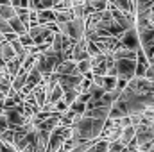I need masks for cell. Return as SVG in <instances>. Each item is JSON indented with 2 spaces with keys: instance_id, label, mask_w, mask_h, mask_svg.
Listing matches in <instances>:
<instances>
[{
  "instance_id": "cell-1",
  "label": "cell",
  "mask_w": 154,
  "mask_h": 152,
  "mask_svg": "<svg viewBox=\"0 0 154 152\" xmlns=\"http://www.w3.org/2000/svg\"><path fill=\"white\" fill-rule=\"evenodd\" d=\"M70 129H72V140H75L77 143H81V141H97L102 134L104 120L91 118V116H82Z\"/></svg>"
},
{
  "instance_id": "cell-2",
  "label": "cell",
  "mask_w": 154,
  "mask_h": 152,
  "mask_svg": "<svg viewBox=\"0 0 154 152\" xmlns=\"http://www.w3.org/2000/svg\"><path fill=\"white\" fill-rule=\"evenodd\" d=\"M56 25H57L61 34H65L72 41H79L81 38H84V32H86V20L84 18H72L70 22L56 23Z\"/></svg>"
},
{
  "instance_id": "cell-3",
  "label": "cell",
  "mask_w": 154,
  "mask_h": 152,
  "mask_svg": "<svg viewBox=\"0 0 154 152\" xmlns=\"http://www.w3.org/2000/svg\"><path fill=\"white\" fill-rule=\"evenodd\" d=\"M4 114H5V118H7L9 129H13V131L20 129L22 125H25V123L29 122V120L25 118V114H23V102L18 104V106H14V108H5V109H4Z\"/></svg>"
},
{
  "instance_id": "cell-4",
  "label": "cell",
  "mask_w": 154,
  "mask_h": 152,
  "mask_svg": "<svg viewBox=\"0 0 154 152\" xmlns=\"http://www.w3.org/2000/svg\"><path fill=\"white\" fill-rule=\"evenodd\" d=\"M118 41H120V45H122L124 48L133 50V52H136V50H140V48H142L140 34H138V29H136V27L124 31V32H122V36L118 38Z\"/></svg>"
},
{
  "instance_id": "cell-5",
  "label": "cell",
  "mask_w": 154,
  "mask_h": 152,
  "mask_svg": "<svg viewBox=\"0 0 154 152\" xmlns=\"http://www.w3.org/2000/svg\"><path fill=\"white\" fill-rule=\"evenodd\" d=\"M116 66V77L131 81L134 77V70H136V59H115Z\"/></svg>"
},
{
  "instance_id": "cell-6",
  "label": "cell",
  "mask_w": 154,
  "mask_h": 152,
  "mask_svg": "<svg viewBox=\"0 0 154 152\" xmlns=\"http://www.w3.org/2000/svg\"><path fill=\"white\" fill-rule=\"evenodd\" d=\"M88 39L81 38L79 41H75L74 48H72V59L74 61H82V59H88Z\"/></svg>"
},
{
  "instance_id": "cell-7",
  "label": "cell",
  "mask_w": 154,
  "mask_h": 152,
  "mask_svg": "<svg viewBox=\"0 0 154 152\" xmlns=\"http://www.w3.org/2000/svg\"><path fill=\"white\" fill-rule=\"evenodd\" d=\"M54 74H57V75H81L79 70H77V63L74 61V59L61 61V63L56 66Z\"/></svg>"
},
{
  "instance_id": "cell-8",
  "label": "cell",
  "mask_w": 154,
  "mask_h": 152,
  "mask_svg": "<svg viewBox=\"0 0 154 152\" xmlns=\"http://www.w3.org/2000/svg\"><path fill=\"white\" fill-rule=\"evenodd\" d=\"M115 9L122 11V13H127V14H136V5L133 0H111L109 2Z\"/></svg>"
},
{
  "instance_id": "cell-9",
  "label": "cell",
  "mask_w": 154,
  "mask_h": 152,
  "mask_svg": "<svg viewBox=\"0 0 154 152\" xmlns=\"http://www.w3.org/2000/svg\"><path fill=\"white\" fill-rule=\"evenodd\" d=\"M14 57H16V54H14L13 45L4 39V41L0 43V61H2V63H9V61L14 59Z\"/></svg>"
},
{
  "instance_id": "cell-10",
  "label": "cell",
  "mask_w": 154,
  "mask_h": 152,
  "mask_svg": "<svg viewBox=\"0 0 154 152\" xmlns=\"http://www.w3.org/2000/svg\"><path fill=\"white\" fill-rule=\"evenodd\" d=\"M47 88H45V84L41 82L39 86H36L34 90H32V97H34V102H36V106H38L39 109L47 104Z\"/></svg>"
},
{
  "instance_id": "cell-11",
  "label": "cell",
  "mask_w": 154,
  "mask_h": 152,
  "mask_svg": "<svg viewBox=\"0 0 154 152\" xmlns=\"http://www.w3.org/2000/svg\"><path fill=\"white\" fill-rule=\"evenodd\" d=\"M27 74H29V72H25L23 68H20V72L11 79V88H13L14 91H20V90L25 86V82H27Z\"/></svg>"
},
{
  "instance_id": "cell-12",
  "label": "cell",
  "mask_w": 154,
  "mask_h": 152,
  "mask_svg": "<svg viewBox=\"0 0 154 152\" xmlns=\"http://www.w3.org/2000/svg\"><path fill=\"white\" fill-rule=\"evenodd\" d=\"M38 23L39 25L56 23V13H54V9H43V11H38Z\"/></svg>"
},
{
  "instance_id": "cell-13",
  "label": "cell",
  "mask_w": 154,
  "mask_h": 152,
  "mask_svg": "<svg viewBox=\"0 0 154 152\" xmlns=\"http://www.w3.org/2000/svg\"><path fill=\"white\" fill-rule=\"evenodd\" d=\"M7 23H9L11 31H13L16 36H22V34H27V32H29V29L20 22V18H18V16H13L11 20H7Z\"/></svg>"
},
{
  "instance_id": "cell-14",
  "label": "cell",
  "mask_w": 154,
  "mask_h": 152,
  "mask_svg": "<svg viewBox=\"0 0 154 152\" xmlns=\"http://www.w3.org/2000/svg\"><path fill=\"white\" fill-rule=\"evenodd\" d=\"M134 134H136V127H134V125H129V127H124V129H122L118 140H120L124 145H129V143L134 140Z\"/></svg>"
},
{
  "instance_id": "cell-15",
  "label": "cell",
  "mask_w": 154,
  "mask_h": 152,
  "mask_svg": "<svg viewBox=\"0 0 154 152\" xmlns=\"http://www.w3.org/2000/svg\"><path fill=\"white\" fill-rule=\"evenodd\" d=\"M63 99V88L59 86V84H56L50 91H48V95H47V104H56V102H59Z\"/></svg>"
},
{
  "instance_id": "cell-16",
  "label": "cell",
  "mask_w": 154,
  "mask_h": 152,
  "mask_svg": "<svg viewBox=\"0 0 154 152\" xmlns=\"http://www.w3.org/2000/svg\"><path fill=\"white\" fill-rule=\"evenodd\" d=\"M20 68H22V61H20L18 57H14V59H11L9 63H5V70H7V77H9V79H13V77L16 75V74L20 72Z\"/></svg>"
},
{
  "instance_id": "cell-17",
  "label": "cell",
  "mask_w": 154,
  "mask_h": 152,
  "mask_svg": "<svg viewBox=\"0 0 154 152\" xmlns=\"http://www.w3.org/2000/svg\"><path fill=\"white\" fill-rule=\"evenodd\" d=\"M88 5L95 11V13H100V11H106L108 5H109V0H86Z\"/></svg>"
},
{
  "instance_id": "cell-18",
  "label": "cell",
  "mask_w": 154,
  "mask_h": 152,
  "mask_svg": "<svg viewBox=\"0 0 154 152\" xmlns=\"http://www.w3.org/2000/svg\"><path fill=\"white\" fill-rule=\"evenodd\" d=\"M79 93H81L79 90H66V91H63V100L68 104V108H70V106H72V104L77 100Z\"/></svg>"
},
{
  "instance_id": "cell-19",
  "label": "cell",
  "mask_w": 154,
  "mask_h": 152,
  "mask_svg": "<svg viewBox=\"0 0 154 152\" xmlns=\"http://www.w3.org/2000/svg\"><path fill=\"white\" fill-rule=\"evenodd\" d=\"M13 16H16V11L13 5H0V18H4L5 22L11 20Z\"/></svg>"
},
{
  "instance_id": "cell-20",
  "label": "cell",
  "mask_w": 154,
  "mask_h": 152,
  "mask_svg": "<svg viewBox=\"0 0 154 152\" xmlns=\"http://www.w3.org/2000/svg\"><path fill=\"white\" fill-rule=\"evenodd\" d=\"M0 141L5 143V145H13L14 143V131L13 129H7L5 132L0 134Z\"/></svg>"
},
{
  "instance_id": "cell-21",
  "label": "cell",
  "mask_w": 154,
  "mask_h": 152,
  "mask_svg": "<svg viewBox=\"0 0 154 152\" xmlns=\"http://www.w3.org/2000/svg\"><path fill=\"white\" fill-rule=\"evenodd\" d=\"M102 52H100V48H99V45L95 43V41H90L88 39V56L90 57H97V56H100Z\"/></svg>"
},
{
  "instance_id": "cell-22",
  "label": "cell",
  "mask_w": 154,
  "mask_h": 152,
  "mask_svg": "<svg viewBox=\"0 0 154 152\" xmlns=\"http://www.w3.org/2000/svg\"><path fill=\"white\" fill-rule=\"evenodd\" d=\"M125 149V145L120 141V140H115V141H108V152H122Z\"/></svg>"
},
{
  "instance_id": "cell-23",
  "label": "cell",
  "mask_w": 154,
  "mask_h": 152,
  "mask_svg": "<svg viewBox=\"0 0 154 152\" xmlns=\"http://www.w3.org/2000/svg\"><path fill=\"white\" fill-rule=\"evenodd\" d=\"M18 41L25 47V48H31V47H34V41L32 38L29 36V34H22V36H18Z\"/></svg>"
},
{
  "instance_id": "cell-24",
  "label": "cell",
  "mask_w": 154,
  "mask_h": 152,
  "mask_svg": "<svg viewBox=\"0 0 154 152\" xmlns=\"http://www.w3.org/2000/svg\"><path fill=\"white\" fill-rule=\"evenodd\" d=\"M66 111H68V104H66V102H65L63 99H61L59 102H56V113H59V114H65Z\"/></svg>"
},
{
  "instance_id": "cell-25",
  "label": "cell",
  "mask_w": 154,
  "mask_h": 152,
  "mask_svg": "<svg viewBox=\"0 0 154 152\" xmlns=\"http://www.w3.org/2000/svg\"><path fill=\"white\" fill-rule=\"evenodd\" d=\"M11 5L16 9V7H23V9H29V0H11Z\"/></svg>"
},
{
  "instance_id": "cell-26",
  "label": "cell",
  "mask_w": 154,
  "mask_h": 152,
  "mask_svg": "<svg viewBox=\"0 0 154 152\" xmlns=\"http://www.w3.org/2000/svg\"><path fill=\"white\" fill-rule=\"evenodd\" d=\"M7 129H9V123H7V118H5V114L2 113V114H0V134H2V132H5Z\"/></svg>"
},
{
  "instance_id": "cell-27",
  "label": "cell",
  "mask_w": 154,
  "mask_h": 152,
  "mask_svg": "<svg viewBox=\"0 0 154 152\" xmlns=\"http://www.w3.org/2000/svg\"><path fill=\"white\" fill-rule=\"evenodd\" d=\"M4 113V100H0V114Z\"/></svg>"
},
{
  "instance_id": "cell-28",
  "label": "cell",
  "mask_w": 154,
  "mask_h": 152,
  "mask_svg": "<svg viewBox=\"0 0 154 152\" xmlns=\"http://www.w3.org/2000/svg\"><path fill=\"white\" fill-rule=\"evenodd\" d=\"M0 149H2V141H0Z\"/></svg>"
},
{
  "instance_id": "cell-29",
  "label": "cell",
  "mask_w": 154,
  "mask_h": 152,
  "mask_svg": "<svg viewBox=\"0 0 154 152\" xmlns=\"http://www.w3.org/2000/svg\"><path fill=\"white\" fill-rule=\"evenodd\" d=\"M109 2H111V0H109Z\"/></svg>"
}]
</instances>
